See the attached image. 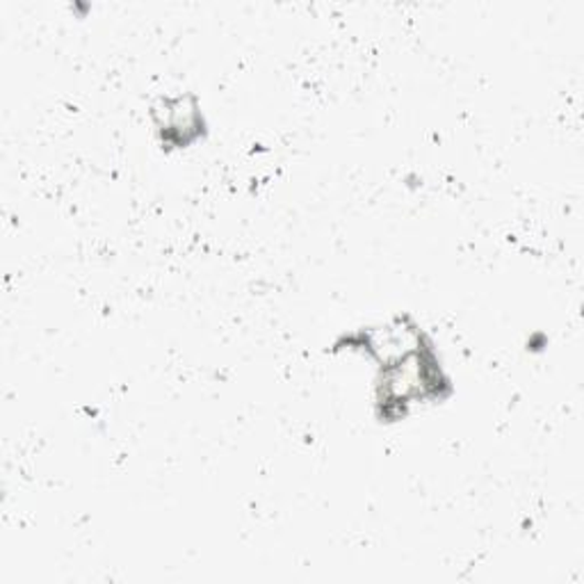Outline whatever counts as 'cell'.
<instances>
[{
    "label": "cell",
    "mask_w": 584,
    "mask_h": 584,
    "mask_svg": "<svg viewBox=\"0 0 584 584\" xmlns=\"http://www.w3.org/2000/svg\"><path fill=\"white\" fill-rule=\"evenodd\" d=\"M368 346L384 363L393 365L406 359L408 354H416L418 333L411 327H402V325L389 329H374L368 336Z\"/></svg>",
    "instance_id": "cell-2"
},
{
    "label": "cell",
    "mask_w": 584,
    "mask_h": 584,
    "mask_svg": "<svg viewBox=\"0 0 584 584\" xmlns=\"http://www.w3.org/2000/svg\"><path fill=\"white\" fill-rule=\"evenodd\" d=\"M427 386L429 374L421 354H408L406 359L389 365L384 391L391 402H404L408 397L423 395Z\"/></svg>",
    "instance_id": "cell-1"
}]
</instances>
